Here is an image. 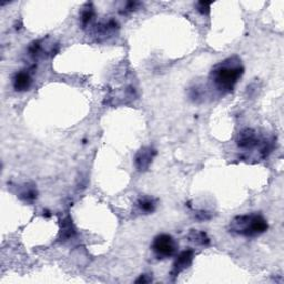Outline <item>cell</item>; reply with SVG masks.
<instances>
[{"label": "cell", "mask_w": 284, "mask_h": 284, "mask_svg": "<svg viewBox=\"0 0 284 284\" xmlns=\"http://www.w3.org/2000/svg\"><path fill=\"white\" fill-rule=\"evenodd\" d=\"M20 198L25 201H33L37 199V191L33 188H28L20 193Z\"/></svg>", "instance_id": "13"}, {"label": "cell", "mask_w": 284, "mask_h": 284, "mask_svg": "<svg viewBox=\"0 0 284 284\" xmlns=\"http://www.w3.org/2000/svg\"><path fill=\"white\" fill-rule=\"evenodd\" d=\"M243 72L245 68L241 60L236 56H233L214 66L209 78L218 91L221 94H229L234 89Z\"/></svg>", "instance_id": "1"}, {"label": "cell", "mask_w": 284, "mask_h": 284, "mask_svg": "<svg viewBox=\"0 0 284 284\" xmlns=\"http://www.w3.org/2000/svg\"><path fill=\"white\" fill-rule=\"evenodd\" d=\"M137 207L139 211L143 212L144 214L152 213L156 208V200L150 198V196H142L137 201Z\"/></svg>", "instance_id": "9"}, {"label": "cell", "mask_w": 284, "mask_h": 284, "mask_svg": "<svg viewBox=\"0 0 284 284\" xmlns=\"http://www.w3.org/2000/svg\"><path fill=\"white\" fill-rule=\"evenodd\" d=\"M236 143L237 147L243 150H253L259 147L260 152L262 153V158L268 156V154L272 150L271 142H269L263 137L259 136L258 131L251 128L243 129L239 135H237Z\"/></svg>", "instance_id": "3"}, {"label": "cell", "mask_w": 284, "mask_h": 284, "mask_svg": "<svg viewBox=\"0 0 284 284\" xmlns=\"http://www.w3.org/2000/svg\"><path fill=\"white\" fill-rule=\"evenodd\" d=\"M193 258H194V251L192 249H187V250L180 252V254L177 257L175 263L172 265L171 275L178 276L181 272L190 268V265L193 262Z\"/></svg>", "instance_id": "6"}, {"label": "cell", "mask_w": 284, "mask_h": 284, "mask_svg": "<svg viewBox=\"0 0 284 284\" xmlns=\"http://www.w3.org/2000/svg\"><path fill=\"white\" fill-rule=\"evenodd\" d=\"M95 16L96 14L94 8H92L90 5H87V7H85L84 10L81 11V26H83L84 29L91 26Z\"/></svg>", "instance_id": "10"}, {"label": "cell", "mask_w": 284, "mask_h": 284, "mask_svg": "<svg viewBox=\"0 0 284 284\" xmlns=\"http://www.w3.org/2000/svg\"><path fill=\"white\" fill-rule=\"evenodd\" d=\"M32 85V78L31 74L27 70H21L17 72L13 78V86L16 91L24 92L30 89Z\"/></svg>", "instance_id": "7"}, {"label": "cell", "mask_w": 284, "mask_h": 284, "mask_svg": "<svg viewBox=\"0 0 284 284\" xmlns=\"http://www.w3.org/2000/svg\"><path fill=\"white\" fill-rule=\"evenodd\" d=\"M74 234H76V230H74L73 225L70 221V219L63 220L62 222V228H61V237L65 240L70 239Z\"/></svg>", "instance_id": "11"}, {"label": "cell", "mask_w": 284, "mask_h": 284, "mask_svg": "<svg viewBox=\"0 0 284 284\" xmlns=\"http://www.w3.org/2000/svg\"><path fill=\"white\" fill-rule=\"evenodd\" d=\"M269 224L259 213H249L235 217L230 222L231 233L245 237H257L266 232Z\"/></svg>", "instance_id": "2"}, {"label": "cell", "mask_w": 284, "mask_h": 284, "mask_svg": "<svg viewBox=\"0 0 284 284\" xmlns=\"http://www.w3.org/2000/svg\"><path fill=\"white\" fill-rule=\"evenodd\" d=\"M119 29V24L117 20L109 19L108 21H102L95 28V32L98 37L107 38L108 36H111Z\"/></svg>", "instance_id": "8"}, {"label": "cell", "mask_w": 284, "mask_h": 284, "mask_svg": "<svg viewBox=\"0 0 284 284\" xmlns=\"http://www.w3.org/2000/svg\"><path fill=\"white\" fill-rule=\"evenodd\" d=\"M151 281V279H147V275H141L138 280H136V283H148Z\"/></svg>", "instance_id": "15"}, {"label": "cell", "mask_w": 284, "mask_h": 284, "mask_svg": "<svg viewBox=\"0 0 284 284\" xmlns=\"http://www.w3.org/2000/svg\"><path fill=\"white\" fill-rule=\"evenodd\" d=\"M152 250L159 259H168L175 256L178 251V243L169 234H159L152 242Z\"/></svg>", "instance_id": "4"}, {"label": "cell", "mask_w": 284, "mask_h": 284, "mask_svg": "<svg viewBox=\"0 0 284 284\" xmlns=\"http://www.w3.org/2000/svg\"><path fill=\"white\" fill-rule=\"evenodd\" d=\"M210 6H211V3L200 2L198 4V10L202 15H208L209 13H210Z\"/></svg>", "instance_id": "14"}, {"label": "cell", "mask_w": 284, "mask_h": 284, "mask_svg": "<svg viewBox=\"0 0 284 284\" xmlns=\"http://www.w3.org/2000/svg\"><path fill=\"white\" fill-rule=\"evenodd\" d=\"M156 150L152 147H143L137 152L135 156V167L138 171L144 172L151 166L154 156L156 155Z\"/></svg>", "instance_id": "5"}, {"label": "cell", "mask_w": 284, "mask_h": 284, "mask_svg": "<svg viewBox=\"0 0 284 284\" xmlns=\"http://www.w3.org/2000/svg\"><path fill=\"white\" fill-rule=\"evenodd\" d=\"M191 241H193L195 243H199L202 246H207L210 243V239H209L208 235L205 232H198V231H192L191 234L189 235Z\"/></svg>", "instance_id": "12"}]
</instances>
